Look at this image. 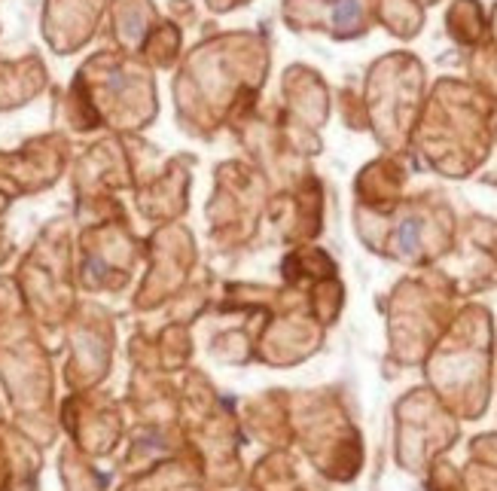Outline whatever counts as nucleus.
I'll return each instance as SVG.
<instances>
[{
  "instance_id": "obj_1",
  "label": "nucleus",
  "mask_w": 497,
  "mask_h": 491,
  "mask_svg": "<svg viewBox=\"0 0 497 491\" xmlns=\"http://www.w3.org/2000/svg\"><path fill=\"white\" fill-rule=\"evenodd\" d=\"M415 232H418V226H415V223H406V226H403V232H400V242H403L406 250H412V244H415Z\"/></svg>"
}]
</instances>
